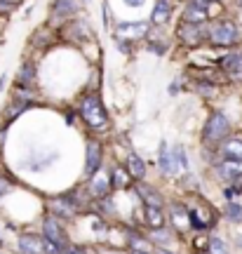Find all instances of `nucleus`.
Instances as JSON below:
<instances>
[{
	"label": "nucleus",
	"instance_id": "18",
	"mask_svg": "<svg viewBox=\"0 0 242 254\" xmlns=\"http://www.w3.org/2000/svg\"><path fill=\"white\" fill-rule=\"evenodd\" d=\"M160 167L165 174H177V167H179V160H174V153H170L167 151V144H162L160 148Z\"/></svg>",
	"mask_w": 242,
	"mask_h": 254
},
{
	"label": "nucleus",
	"instance_id": "28",
	"mask_svg": "<svg viewBox=\"0 0 242 254\" xmlns=\"http://www.w3.org/2000/svg\"><path fill=\"white\" fill-rule=\"evenodd\" d=\"M7 190H9V179L5 177V174H0V198H2Z\"/></svg>",
	"mask_w": 242,
	"mask_h": 254
},
{
	"label": "nucleus",
	"instance_id": "14",
	"mask_svg": "<svg viewBox=\"0 0 242 254\" xmlns=\"http://www.w3.org/2000/svg\"><path fill=\"white\" fill-rule=\"evenodd\" d=\"M127 172H129V177L134 179V182H144V177H146V163L141 160V155H136V153H129L127 155Z\"/></svg>",
	"mask_w": 242,
	"mask_h": 254
},
{
	"label": "nucleus",
	"instance_id": "6",
	"mask_svg": "<svg viewBox=\"0 0 242 254\" xmlns=\"http://www.w3.org/2000/svg\"><path fill=\"white\" fill-rule=\"evenodd\" d=\"M209 5H212L209 0H190L186 12H183V19L190 21V24H202L209 17V9H207Z\"/></svg>",
	"mask_w": 242,
	"mask_h": 254
},
{
	"label": "nucleus",
	"instance_id": "24",
	"mask_svg": "<svg viewBox=\"0 0 242 254\" xmlns=\"http://www.w3.org/2000/svg\"><path fill=\"white\" fill-rule=\"evenodd\" d=\"M207 252L209 254H228V247L221 238H209V243H207Z\"/></svg>",
	"mask_w": 242,
	"mask_h": 254
},
{
	"label": "nucleus",
	"instance_id": "27",
	"mask_svg": "<svg viewBox=\"0 0 242 254\" xmlns=\"http://www.w3.org/2000/svg\"><path fill=\"white\" fill-rule=\"evenodd\" d=\"M174 155H177V160H179L181 167H188V158H186V151H183V146H174Z\"/></svg>",
	"mask_w": 242,
	"mask_h": 254
},
{
	"label": "nucleus",
	"instance_id": "20",
	"mask_svg": "<svg viewBox=\"0 0 242 254\" xmlns=\"http://www.w3.org/2000/svg\"><path fill=\"white\" fill-rule=\"evenodd\" d=\"M172 221H174V226H177V231H181V221H186L190 226V219H188V207H183L181 202H174L172 205Z\"/></svg>",
	"mask_w": 242,
	"mask_h": 254
},
{
	"label": "nucleus",
	"instance_id": "29",
	"mask_svg": "<svg viewBox=\"0 0 242 254\" xmlns=\"http://www.w3.org/2000/svg\"><path fill=\"white\" fill-rule=\"evenodd\" d=\"M63 254H85V250H82V247H66Z\"/></svg>",
	"mask_w": 242,
	"mask_h": 254
},
{
	"label": "nucleus",
	"instance_id": "13",
	"mask_svg": "<svg viewBox=\"0 0 242 254\" xmlns=\"http://www.w3.org/2000/svg\"><path fill=\"white\" fill-rule=\"evenodd\" d=\"M132 182H134V179L129 177L127 167H122V165H113V170H111V189L122 190V189H127Z\"/></svg>",
	"mask_w": 242,
	"mask_h": 254
},
{
	"label": "nucleus",
	"instance_id": "34",
	"mask_svg": "<svg viewBox=\"0 0 242 254\" xmlns=\"http://www.w3.org/2000/svg\"><path fill=\"white\" fill-rule=\"evenodd\" d=\"M238 5H240V7H242V0H238Z\"/></svg>",
	"mask_w": 242,
	"mask_h": 254
},
{
	"label": "nucleus",
	"instance_id": "12",
	"mask_svg": "<svg viewBox=\"0 0 242 254\" xmlns=\"http://www.w3.org/2000/svg\"><path fill=\"white\" fill-rule=\"evenodd\" d=\"M146 31H148V24H146V21H136V24H120V26L113 31V36L120 38V40H122L125 36L141 38V36H146Z\"/></svg>",
	"mask_w": 242,
	"mask_h": 254
},
{
	"label": "nucleus",
	"instance_id": "22",
	"mask_svg": "<svg viewBox=\"0 0 242 254\" xmlns=\"http://www.w3.org/2000/svg\"><path fill=\"white\" fill-rule=\"evenodd\" d=\"M108 190H111V179L97 177V179L92 182V195H94V198H106Z\"/></svg>",
	"mask_w": 242,
	"mask_h": 254
},
{
	"label": "nucleus",
	"instance_id": "4",
	"mask_svg": "<svg viewBox=\"0 0 242 254\" xmlns=\"http://www.w3.org/2000/svg\"><path fill=\"white\" fill-rule=\"evenodd\" d=\"M43 233H45V240H52L54 245H59L61 250H66L68 247V238H66V231H63L61 221L57 217H45V221H43Z\"/></svg>",
	"mask_w": 242,
	"mask_h": 254
},
{
	"label": "nucleus",
	"instance_id": "31",
	"mask_svg": "<svg viewBox=\"0 0 242 254\" xmlns=\"http://www.w3.org/2000/svg\"><path fill=\"white\" fill-rule=\"evenodd\" d=\"M0 2H2V5H17L19 0H0Z\"/></svg>",
	"mask_w": 242,
	"mask_h": 254
},
{
	"label": "nucleus",
	"instance_id": "8",
	"mask_svg": "<svg viewBox=\"0 0 242 254\" xmlns=\"http://www.w3.org/2000/svg\"><path fill=\"white\" fill-rule=\"evenodd\" d=\"M17 247L21 254H45V243L36 233H21L17 240Z\"/></svg>",
	"mask_w": 242,
	"mask_h": 254
},
{
	"label": "nucleus",
	"instance_id": "2",
	"mask_svg": "<svg viewBox=\"0 0 242 254\" xmlns=\"http://www.w3.org/2000/svg\"><path fill=\"white\" fill-rule=\"evenodd\" d=\"M80 116L94 129H104L108 125V113L104 109V104L99 99V94H87L80 99Z\"/></svg>",
	"mask_w": 242,
	"mask_h": 254
},
{
	"label": "nucleus",
	"instance_id": "5",
	"mask_svg": "<svg viewBox=\"0 0 242 254\" xmlns=\"http://www.w3.org/2000/svg\"><path fill=\"white\" fill-rule=\"evenodd\" d=\"M78 207L73 195H61V198L50 200V214H54L57 219H73L78 214Z\"/></svg>",
	"mask_w": 242,
	"mask_h": 254
},
{
	"label": "nucleus",
	"instance_id": "19",
	"mask_svg": "<svg viewBox=\"0 0 242 254\" xmlns=\"http://www.w3.org/2000/svg\"><path fill=\"white\" fill-rule=\"evenodd\" d=\"M136 193H141V200L146 202V207H162L160 193L151 186H136Z\"/></svg>",
	"mask_w": 242,
	"mask_h": 254
},
{
	"label": "nucleus",
	"instance_id": "26",
	"mask_svg": "<svg viewBox=\"0 0 242 254\" xmlns=\"http://www.w3.org/2000/svg\"><path fill=\"white\" fill-rule=\"evenodd\" d=\"M151 240H155V243L165 245V243H170V240H172V233H167L165 228H155V231L151 233Z\"/></svg>",
	"mask_w": 242,
	"mask_h": 254
},
{
	"label": "nucleus",
	"instance_id": "3",
	"mask_svg": "<svg viewBox=\"0 0 242 254\" xmlns=\"http://www.w3.org/2000/svg\"><path fill=\"white\" fill-rule=\"evenodd\" d=\"M238 38H240L238 26H235L233 21H228V19L216 21L214 26L209 28V40H212V45H216V47H231Z\"/></svg>",
	"mask_w": 242,
	"mask_h": 254
},
{
	"label": "nucleus",
	"instance_id": "23",
	"mask_svg": "<svg viewBox=\"0 0 242 254\" xmlns=\"http://www.w3.org/2000/svg\"><path fill=\"white\" fill-rule=\"evenodd\" d=\"M33 78H36V66L31 62H26L21 68H19V82H21V85H31Z\"/></svg>",
	"mask_w": 242,
	"mask_h": 254
},
{
	"label": "nucleus",
	"instance_id": "33",
	"mask_svg": "<svg viewBox=\"0 0 242 254\" xmlns=\"http://www.w3.org/2000/svg\"><path fill=\"white\" fill-rule=\"evenodd\" d=\"M132 254H148V252H139V250H132Z\"/></svg>",
	"mask_w": 242,
	"mask_h": 254
},
{
	"label": "nucleus",
	"instance_id": "7",
	"mask_svg": "<svg viewBox=\"0 0 242 254\" xmlns=\"http://www.w3.org/2000/svg\"><path fill=\"white\" fill-rule=\"evenodd\" d=\"M221 68L233 82H242V52H231L221 59Z\"/></svg>",
	"mask_w": 242,
	"mask_h": 254
},
{
	"label": "nucleus",
	"instance_id": "25",
	"mask_svg": "<svg viewBox=\"0 0 242 254\" xmlns=\"http://www.w3.org/2000/svg\"><path fill=\"white\" fill-rule=\"evenodd\" d=\"M226 217L231 219V221H242V205L228 202V207H226Z\"/></svg>",
	"mask_w": 242,
	"mask_h": 254
},
{
	"label": "nucleus",
	"instance_id": "11",
	"mask_svg": "<svg viewBox=\"0 0 242 254\" xmlns=\"http://www.w3.org/2000/svg\"><path fill=\"white\" fill-rule=\"evenodd\" d=\"M216 174L221 179L233 182V179L242 177V160H221V163L216 165Z\"/></svg>",
	"mask_w": 242,
	"mask_h": 254
},
{
	"label": "nucleus",
	"instance_id": "21",
	"mask_svg": "<svg viewBox=\"0 0 242 254\" xmlns=\"http://www.w3.org/2000/svg\"><path fill=\"white\" fill-rule=\"evenodd\" d=\"M144 214H146V224L153 228H162L165 226V217H162L160 207H144Z\"/></svg>",
	"mask_w": 242,
	"mask_h": 254
},
{
	"label": "nucleus",
	"instance_id": "30",
	"mask_svg": "<svg viewBox=\"0 0 242 254\" xmlns=\"http://www.w3.org/2000/svg\"><path fill=\"white\" fill-rule=\"evenodd\" d=\"M129 7H139V5H144V0H125Z\"/></svg>",
	"mask_w": 242,
	"mask_h": 254
},
{
	"label": "nucleus",
	"instance_id": "16",
	"mask_svg": "<svg viewBox=\"0 0 242 254\" xmlns=\"http://www.w3.org/2000/svg\"><path fill=\"white\" fill-rule=\"evenodd\" d=\"M78 12V0H54L52 14L54 17H71Z\"/></svg>",
	"mask_w": 242,
	"mask_h": 254
},
{
	"label": "nucleus",
	"instance_id": "1",
	"mask_svg": "<svg viewBox=\"0 0 242 254\" xmlns=\"http://www.w3.org/2000/svg\"><path fill=\"white\" fill-rule=\"evenodd\" d=\"M231 136V123L221 111H214L209 113L205 127H202V144L209 146V148H219L226 139Z\"/></svg>",
	"mask_w": 242,
	"mask_h": 254
},
{
	"label": "nucleus",
	"instance_id": "15",
	"mask_svg": "<svg viewBox=\"0 0 242 254\" xmlns=\"http://www.w3.org/2000/svg\"><path fill=\"white\" fill-rule=\"evenodd\" d=\"M179 36L181 40L186 43V45H197L200 40H202V33H200V24H183V26L179 28Z\"/></svg>",
	"mask_w": 242,
	"mask_h": 254
},
{
	"label": "nucleus",
	"instance_id": "10",
	"mask_svg": "<svg viewBox=\"0 0 242 254\" xmlns=\"http://www.w3.org/2000/svg\"><path fill=\"white\" fill-rule=\"evenodd\" d=\"M219 153H221V160H242V136H228L219 146Z\"/></svg>",
	"mask_w": 242,
	"mask_h": 254
},
{
	"label": "nucleus",
	"instance_id": "32",
	"mask_svg": "<svg viewBox=\"0 0 242 254\" xmlns=\"http://www.w3.org/2000/svg\"><path fill=\"white\" fill-rule=\"evenodd\" d=\"M155 254H174V252H167V250H162L160 247V250H155Z\"/></svg>",
	"mask_w": 242,
	"mask_h": 254
},
{
	"label": "nucleus",
	"instance_id": "9",
	"mask_svg": "<svg viewBox=\"0 0 242 254\" xmlns=\"http://www.w3.org/2000/svg\"><path fill=\"white\" fill-rule=\"evenodd\" d=\"M101 155H104L101 144L94 141V139H90V141H87V160H85V174H87V177L99 172V167H101Z\"/></svg>",
	"mask_w": 242,
	"mask_h": 254
},
{
	"label": "nucleus",
	"instance_id": "17",
	"mask_svg": "<svg viewBox=\"0 0 242 254\" xmlns=\"http://www.w3.org/2000/svg\"><path fill=\"white\" fill-rule=\"evenodd\" d=\"M170 17H172V5L167 2V0H160L155 7H153V14H151V21L153 24H167L170 21Z\"/></svg>",
	"mask_w": 242,
	"mask_h": 254
}]
</instances>
